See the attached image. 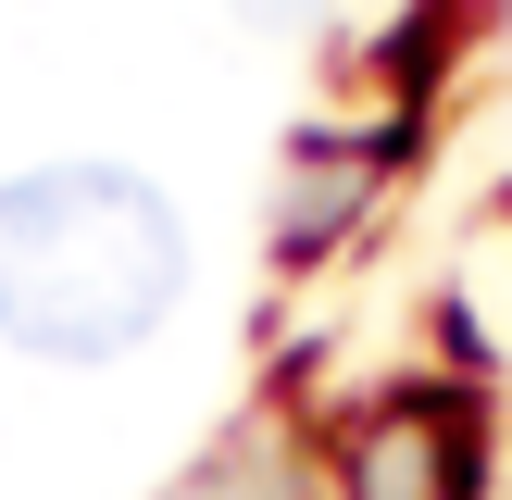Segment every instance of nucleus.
<instances>
[{
	"instance_id": "obj_1",
	"label": "nucleus",
	"mask_w": 512,
	"mask_h": 500,
	"mask_svg": "<svg viewBox=\"0 0 512 500\" xmlns=\"http://www.w3.org/2000/svg\"><path fill=\"white\" fill-rule=\"evenodd\" d=\"M188 300V225L125 163H38L0 188V338L38 363H113Z\"/></svg>"
},
{
	"instance_id": "obj_2",
	"label": "nucleus",
	"mask_w": 512,
	"mask_h": 500,
	"mask_svg": "<svg viewBox=\"0 0 512 500\" xmlns=\"http://www.w3.org/2000/svg\"><path fill=\"white\" fill-rule=\"evenodd\" d=\"M463 425L438 413V400H400V413L363 425V450H350V500H463Z\"/></svg>"
},
{
	"instance_id": "obj_3",
	"label": "nucleus",
	"mask_w": 512,
	"mask_h": 500,
	"mask_svg": "<svg viewBox=\"0 0 512 500\" xmlns=\"http://www.w3.org/2000/svg\"><path fill=\"white\" fill-rule=\"evenodd\" d=\"M188 500H288V463H263V450H238V463H213Z\"/></svg>"
},
{
	"instance_id": "obj_4",
	"label": "nucleus",
	"mask_w": 512,
	"mask_h": 500,
	"mask_svg": "<svg viewBox=\"0 0 512 500\" xmlns=\"http://www.w3.org/2000/svg\"><path fill=\"white\" fill-rule=\"evenodd\" d=\"M238 13H250V25H300L313 0H238Z\"/></svg>"
}]
</instances>
